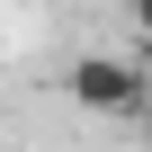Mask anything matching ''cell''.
Wrapping results in <instances>:
<instances>
[{"mask_svg": "<svg viewBox=\"0 0 152 152\" xmlns=\"http://www.w3.org/2000/svg\"><path fill=\"white\" fill-rule=\"evenodd\" d=\"M143 125H152V99H143Z\"/></svg>", "mask_w": 152, "mask_h": 152, "instance_id": "obj_3", "label": "cell"}, {"mask_svg": "<svg viewBox=\"0 0 152 152\" xmlns=\"http://www.w3.org/2000/svg\"><path fill=\"white\" fill-rule=\"evenodd\" d=\"M63 99L81 107V116H143L152 72H143V63H125V54H81V63L63 72Z\"/></svg>", "mask_w": 152, "mask_h": 152, "instance_id": "obj_1", "label": "cell"}, {"mask_svg": "<svg viewBox=\"0 0 152 152\" xmlns=\"http://www.w3.org/2000/svg\"><path fill=\"white\" fill-rule=\"evenodd\" d=\"M125 27H134V36H152V0H125Z\"/></svg>", "mask_w": 152, "mask_h": 152, "instance_id": "obj_2", "label": "cell"}]
</instances>
